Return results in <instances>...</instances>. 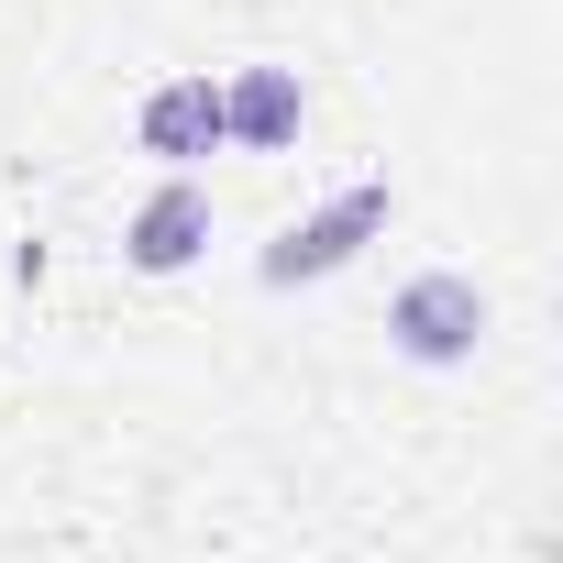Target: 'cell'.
I'll use <instances>...</instances> for the list:
<instances>
[{
  "mask_svg": "<svg viewBox=\"0 0 563 563\" xmlns=\"http://www.w3.org/2000/svg\"><path fill=\"white\" fill-rule=\"evenodd\" d=\"M387 221H398V188L387 177H343L310 221H288L254 254V276H265V288H321V276H343L365 243H387Z\"/></svg>",
  "mask_w": 563,
  "mask_h": 563,
  "instance_id": "cell-1",
  "label": "cell"
},
{
  "mask_svg": "<svg viewBox=\"0 0 563 563\" xmlns=\"http://www.w3.org/2000/svg\"><path fill=\"white\" fill-rule=\"evenodd\" d=\"M486 288L464 265H420V276H398V299H387V354L398 365H420V376H453V365H475L486 354Z\"/></svg>",
  "mask_w": 563,
  "mask_h": 563,
  "instance_id": "cell-2",
  "label": "cell"
},
{
  "mask_svg": "<svg viewBox=\"0 0 563 563\" xmlns=\"http://www.w3.org/2000/svg\"><path fill=\"white\" fill-rule=\"evenodd\" d=\"M133 144H144L166 177H199V166L221 155V78H210V67L155 78V89H144V111H133Z\"/></svg>",
  "mask_w": 563,
  "mask_h": 563,
  "instance_id": "cell-3",
  "label": "cell"
},
{
  "mask_svg": "<svg viewBox=\"0 0 563 563\" xmlns=\"http://www.w3.org/2000/svg\"><path fill=\"white\" fill-rule=\"evenodd\" d=\"M199 254H210V188L199 177H155L133 199V221H122V265L133 276H188Z\"/></svg>",
  "mask_w": 563,
  "mask_h": 563,
  "instance_id": "cell-4",
  "label": "cell"
},
{
  "mask_svg": "<svg viewBox=\"0 0 563 563\" xmlns=\"http://www.w3.org/2000/svg\"><path fill=\"white\" fill-rule=\"evenodd\" d=\"M310 133V89H299V67H232L221 78V155H288Z\"/></svg>",
  "mask_w": 563,
  "mask_h": 563,
  "instance_id": "cell-5",
  "label": "cell"
}]
</instances>
